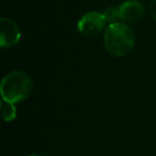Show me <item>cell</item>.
Returning <instances> with one entry per match:
<instances>
[{
  "label": "cell",
  "instance_id": "cell-7",
  "mask_svg": "<svg viewBox=\"0 0 156 156\" xmlns=\"http://www.w3.org/2000/svg\"><path fill=\"white\" fill-rule=\"evenodd\" d=\"M103 16L105 18V22L106 24H115L118 23V20H120V12L119 9H115V8H108L103 12Z\"/></svg>",
  "mask_w": 156,
  "mask_h": 156
},
{
  "label": "cell",
  "instance_id": "cell-4",
  "mask_svg": "<svg viewBox=\"0 0 156 156\" xmlns=\"http://www.w3.org/2000/svg\"><path fill=\"white\" fill-rule=\"evenodd\" d=\"M20 30L12 20L0 18V46L3 48L16 45L20 40Z\"/></svg>",
  "mask_w": 156,
  "mask_h": 156
},
{
  "label": "cell",
  "instance_id": "cell-6",
  "mask_svg": "<svg viewBox=\"0 0 156 156\" xmlns=\"http://www.w3.org/2000/svg\"><path fill=\"white\" fill-rule=\"evenodd\" d=\"M1 112H2L3 120L5 122H11L16 118V108L13 103L5 102L2 100V102H1Z\"/></svg>",
  "mask_w": 156,
  "mask_h": 156
},
{
  "label": "cell",
  "instance_id": "cell-1",
  "mask_svg": "<svg viewBox=\"0 0 156 156\" xmlns=\"http://www.w3.org/2000/svg\"><path fill=\"white\" fill-rule=\"evenodd\" d=\"M135 33L129 26L123 23H115L104 31V45L107 51L115 57L127 55L135 46Z\"/></svg>",
  "mask_w": 156,
  "mask_h": 156
},
{
  "label": "cell",
  "instance_id": "cell-5",
  "mask_svg": "<svg viewBox=\"0 0 156 156\" xmlns=\"http://www.w3.org/2000/svg\"><path fill=\"white\" fill-rule=\"evenodd\" d=\"M120 20L125 23H135L140 20L143 15L144 8L138 0H127L124 1L119 8Z\"/></svg>",
  "mask_w": 156,
  "mask_h": 156
},
{
  "label": "cell",
  "instance_id": "cell-9",
  "mask_svg": "<svg viewBox=\"0 0 156 156\" xmlns=\"http://www.w3.org/2000/svg\"><path fill=\"white\" fill-rule=\"evenodd\" d=\"M27 156H39V155H27Z\"/></svg>",
  "mask_w": 156,
  "mask_h": 156
},
{
  "label": "cell",
  "instance_id": "cell-8",
  "mask_svg": "<svg viewBox=\"0 0 156 156\" xmlns=\"http://www.w3.org/2000/svg\"><path fill=\"white\" fill-rule=\"evenodd\" d=\"M150 10H151V15L154 20H156V0H152L150 5Z\"/></svg>",
  "mask_w": 156,
  "mask_h": 156
},
{
  "label": "cell",
  "instance_id": "cell-2",
  "mask_svg": "<svg viewBox=\"0 0 156 156\" xmlns=\"http://www.w3.org/2000/svg\"><path fill=\"white\" fill-rule=\"evenodd\" d=\"M32 90V80L28 74L22 71H14L3 77L0 92L5 102L20 103L29 96Z\"/></svg>",
  "mask_w": 156,
  "mask_h": 156
},
{
  "label": "cell",
  "instance_id": "cell-3",
  "mask_svg": "<svg viewBox=\"0 0 156 156\" xmlns=\"http://www.w3.org/2000/svg\"><path fill=\"white\" fill-rule=\"evenodd\" d=\"M106 25L107 24L105 22L103 13L89 12L79 20L77 28L81 34L86 35V37H93V35H98V33L102 32Z\"/></svg>",
  "mask_w": 156,
  "mask_h": 156
}]
</instances>
